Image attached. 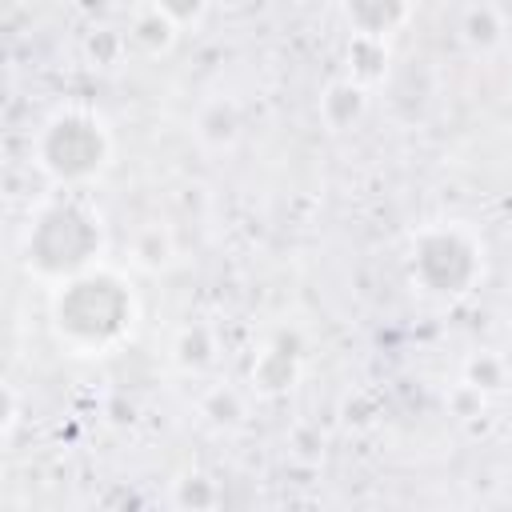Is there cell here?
Returning <instances> with one entry per match:
<instances>
[{
	"label": "cell",
	"instance_id": "obj_1",
	"mask_svg": "<svg viewBox=\"0 0 512 512\" xmlns=\"http://www.w3.org/2000/svg\"><path fill=\"white\" fill-rule=\"evenodd\" d=\"M52 324L56 336L80 356H104L120 340L132 336L136 324V296L112 272L88 268L56 284L52 296Z\"/></svg>",
	"mask_w": 512,
	"mask_h": 512
},
{
	"label": "cell",
	"instance_id": "obj_2",
	"mask_svg": "<svg viewBox=\"0 0 512 512\" xmlns=\"http://www.w3.org/2000/svg\"><path fill=\"white\" fill-rule=\"evenodd\" d=\"M100 248H104L100 212H92L72 192L64 200L44 204L36 212L32 228H28V264L40 276H52L56 284L76 276V272L96 268L100 264Z\"/></svg>",
	"mask_w": 512,
	"mask_h": 512
},
{
	"label": "cell",
	"instance_id": "obj_3",
	"mask_svg": "<svg viewBox=\"0 0 512 512\" xmlns=\"http://www.w3.org/2000/svg\"><path fill=\"white\" fill-rule=\"evenodd\" d=\"M112 160V132L104 116L84 104L56 108L36 136V164L64 188L96 180Z\"/></svg>",
	"mask_w": 512,
	"mask_h": 512
},
{
	"label": "cell",
	"instance_id": "obj_4",
	"mask_svg": "<svg viewBox=\"0 0 512 512\" xmlns=\"http://www.w3.org/2000/svg\"><path fill=\"white\" fill-rule=\"evenodd\" d=\"M484 276V244L464 224H432L412 240V280L432 296H464Z\"/></svg>",
	"mask_w": 512,
	"mask_h": 512
},
{
	"label": "cell",
	"instance_id": "obj_5",
	"mask_svg": "<svg viewBox=\"0 0 512 512\" xmlns=\"http://www.w3.org/2000/svg\"><path fill=\"white\" fill-rule=\"evenodd\" d=\"M340 8L352 36H372V40H388L412 16V0H340Z\"/></svg>",
	"mask_w": 512,
	"mask_h": 512
},
{
	"label": "cell",
	"instance_id": "obj_6",
	"mask_svg": "<svg viewBox=\"0 0 512 512\" xmlns=\"http://www.w3.org/2000/svg\"><path fill=\"white\" fill-rule=\"evenodd\" d=\"M364 108H368V88L360 80H352V76L348 80H332L324 88V96H320V116H324V124L332 132L352 128L364 116Z\"/></svg>",
	"mask_w": 512,
	"mask_h": 512
},
{
	"label": "cell",
	"instance_id": "obj_7",
	"mask_svg": "<svg viewBox=\"0 0 512 512\" xmlns=\"http://www.w3.org/2000/svg\"><path fill=\"white\" fill-rule=\"evenodd\" d=\"M176 32H180L176 20L168 12H160L156 4H148L144 12H136V20L128 28V44H136L148 56H160V52H168L176 44Z\"/></svg>",
	"mask_w": 512,
	"mask_h": 512
},
{
	"label": "cell",
	"instance_id": "obj_8",
	"mask_svg": "<svg viewBox=\"0 0 512 512\" xmlns=\"http://www.w3.org/2000/svg\"><path fill=\"white\" fill-rule=\"evenodd\" d=\"M240 136V112L232 100H212L196 116V140L208 148H232Z\"/></svg>",
	"mask_w": 512,
	"mask_h": 512
},
{
	"label": "cell",
	"instance_id": "obj_9",
	"mask_svg": "<svg viewBox=\"0 0 512 512\" xmlns=\"http://www.w3.org/2000/svg\"><path fill=\"white\" fill-rule=\"evenodd\" d=\"M300 376V352H284V348H264L260 360L252 364V384L260 392H284L292 388Z\"/></svg>",
	"mask_w": 512,
	"mask_h": 512
},
{
	"label": "cell",
	"instance_id": "obj_10",
	"mask_svg": "<svg viewBox=\"0 0 512 512\" xmlns=\"http://www.w3.org/2000/svg\"><path fill=\"white\" fill-rule=\"evenodd\" d=\"M460 32H464V44H468L472 52H492V48L504 44V16H500L492 4H472V8L464 12Z\"/></svg>",
	"mask_w": 512,
	"mask_h": 512
},
{
	"label": "cell",
	"instance_id": "obj_11",
	"mask_svg": "<svg viewBox=\"0 0 512 512\" xmlns=\"http://www.w3.org/2000/svg\"><path fill=\"white\" fill-rule=\"evenodd\" d=\"M172 256H176V244H172V232H168V228L148 224V228L136 232V240H132V264H136V268L160 272V268L172 264Z\"/></svg>",
	"mask_w": 512,
	"mask_h": 512
},
{
	"label": "cell",
	"instance_id": "obj_12",
	"mask_svg": "<svg viewBox=\"0 0 512 512\" xmlns=\"http://www.w3.org/2000/svg\"><path fill=\"white\" fill-rule=\"evenodd\" d=\"M348 76L352 80H360L364 88L372 84V80H380L384 76V68H388V40H372V36H352V44H348Z\"/></svg>",
	"mask_w": 512,
	"mask_h": 512
},
{
	"label": "cell",
	"instance_id": "obj_13",
	"mask_svg": "<svg viewBox=\"0 0 512 512\" xmlns=\"http://www.w3.org/2000/svg\"><path fill=\"white\" fill-rule=\"evenodd\" d=\"M212 356H216V344H212V332H208V328L192 324V328L180 332V340H176V364H180L184 372H200V368H208Z\"/></svg>",
	"mask_w": 512,
	"mask_h": 512
},
{
	"label": "cell",
	"instance_id": "obj_14",
	"mask_svg": "<svg viewBox=\"0 0 512 512\" xmlns=\"http://www.w3.org/2000/svg\"><path fill=\"white\" fill-rule=\"evenodd\" d=\"M464 384L468 388H476V392H500L504 384H508V372H504V360L500 356H492V352H480V356H472L468 364H464Z\"/></svg>",
	"mask_w": 512,
	"mask_h": 512
},
{
	"label": "cell",
	"instance_id": "obj_15",
	"mask_svg": "<svg viewBox=\"0 0 512 512\" xmlns=\"http://www.w3.org/2000/svg\"><path fill=\"white\" fill-rule=\"evenodd\" d=\"M204 416L216 424V428H240L244 424V400L232 392V388H212L204 396Z\"/></svg>",
	"mask_w": 512,
	"mask_h": 512
},
{
	"label": "cell",
	"instance_id": "obj_16",
	"mask_svg": "<svg viewBox=\"0 0 512 512\" xmlns=\"http://www.w3.org/2000/svg\"><path fill=\"white\" fill-rule=\"evenodd\" d=\"M160 12H168L176 20V28H188V24H200L204 12H208V0H152Z\"/></svg>",
	"mask_w": 512,
	"mask_h": 512
},
{
	"label": "cell",
	"instance_id": "obj_17",
	"mask_svg": "<svg viewBox=\"0 0 512 512\" xmlns=\"http://www.w3.org/2000/svg\"><path fill=\"white\" fill-rule=\"evenodd\" d=\"M12 428H16V392L8 388V420H4V440L12 436Z\"/></svg>",
	"mask_w": 512,
	"mask_h": 512
},
{
	"label": "cell",
	"instance_id": "obj_18",
	"mask_svg": "<svg viewBox=\"0 0 512 512\" xmlns=\"http://www.w3.org/2000/svg\"><path fill=\"white\" fill-rule=\"evenodd\" d=\"M508 228H512V212H508Z\"/></svg>",
	"mask_w": 512,
	"mask_h": 512
}]
</instances>
